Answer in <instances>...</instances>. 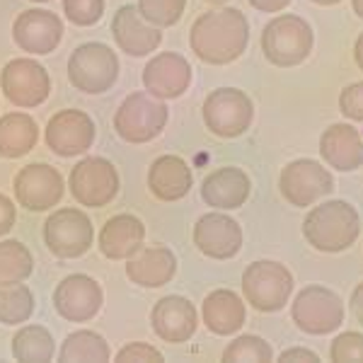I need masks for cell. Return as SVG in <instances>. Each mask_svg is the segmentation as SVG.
<instances>
[{"instance_id":"cell-43","label":"cell","mask_w":363,"mask_h":363,"mask_svg":"<svg viewBox=\"0 0 363 363\" xmlns=\"http://www.w3.org/2000/svg\"><path fill=\"white\" fill-rule=\"evenodd\" d=\"M351 8H354L356 17H361L363 20V0H351Z\"/></svg>"},{"instance_id":"cell-20","label":"cell","mask_w":363,"mask_h":363,"mask_svg":"<svg viewBox=\"0 0 363 363\" xmlns=\"http://www.w3.org/2000/svg\"><path fill=\"white\" fill-rule=\"evenodd\" d=\"M153 332L167 344H182L194 337L199 327V315L191 301L182 296H165L155 303L150 313Z\"/></svg>"},{"instance_id":"cell-15","label":"cell","mask_w":363,"mask_h":363,"mask_svg":"<svg viewBox=\"0 0 363 363\" xmlns=\"http://www.w3.org/2000/svg\"><path fill=\"white\" fill-rule=\"evenodd\" d=\"M102 286L87 274H70L56 286L54 308L68 322H90L102 310Z\"/></svg>"},{"instance_id":"cell-25","label":"cell","mask_w":363,"mask_h":363,"mask_svg":"<svg viewBox=\"0 0 363 363\" xmlns=\"http://www.w3.org/2000/svg\"><path fill=\"white\" fill-rule=\"evenodd\" d=\"M194 184L191 167L179 155H160L148 169V189L157 201H179Z\"/></svg>"},{"instance_id":"cell-12","label":"cell","mask_w":363,"mask_h":363,"mask_svg":"<svg viewBox=\"0 0 363 363\" xmlns=\"http://www.w3.org/2000/svg\"><path fill=\"white\" fill-rule=\"evenodd\" d=\"M0 90L15 107L32 109L46 102L51 92V78L34 58H13L0 73Z\"/></svg>"},{"instance_id":"cell-21","label":"cell","mask_w":363,"mask_h":363,"mask_svg":"<svg viewBox=\"0 0 363 363\" xmlns=\"http://www.w3.org/2000/svg\"><path fill=\"white\" fill-rule=\"evenodd\" d=\"M177 274V257L165 245L140 247L136 255L128 257L126 277L140 289H160L169 284Z\"/></svg>"},{"instance_id":"cell-33","label":"cell","mask_w":363,"mask_h":363,"mask_svg":"<svg viewBox=\"0 0 363 363\" xmlns=\"http://www.w3.org/2000/svg\"><path fill=\"white\" fill-rule=\"evenodd\" d=\"M186 0H138V13L155 27H172L184 15Z\"/></svg>"},{"instance_id":"cell-29","label":"cell","mask_w":363,"mask_h":363,"mask_svg":"<svg viewBox=\"0 0 363 363\" xmlns=\"http://www.w3.org/2000/svg\"><path fill=\"white\" fill-rule=\"evenodd\" d=\"M56 354L51 332L42 325H27L13 337V356L25 363H46Z\"/></svg>"},{"instance_id":"cell-32","label":"cell","mask_w":363,"mask_h":363,"mask_svg":"<svg viewBox=\"0 0 363 363\" xmlns=\"http://www.w3.org/2000/svg\"><path fill=\"white\" fill-rule=\"evenodd\" d=\"M274 359L272 347L257 335H245L230 342L223 351V363L233 361H255V363H269Z\"/></svg>"},{"instance_id":"cell-31","label":"cell","mask_w":363,"mask_h":363,"mask_svg":"<svg viewBox=\"0 0 363 363\" xmlns=\"http://www.w3.org/2000/svg\"><path fill=\"white\" fill-rule=\"evenodd\" d=\"M34 313V296L25 284L0 286V322L3 325H20Z\"/></svg>"},{"instance_id":"cell-39","label":"cell","mask_w":363,"mask_h":363,"mask_svg":"<svg viewBox=\"0 0 363 363\" xmlns=\"http://www.w3.org/2000/svg\"><path fill=\"white\" fill-rule=\"evenodd\" d=\"M281 363H291V361H308V363H320V356L310 349H286L284 354L279 356Z\"/></svg>"},{"instance_id":"cell-16","label":"cell","mask_w":363,"mask_h":363,"mask_svg":"<svg viewBox=\"0 0 363 363\" xmlns=\"http://www.w3.org/2000/svg\"><path fill=\"white\" fill-rule=\"evenodd\" d=\"M13 39L22 51L34 56H46L58 49L63 39V22L51 10H25L13 22Z\"/></svg>"},{"instance_id":"cell-7","label":"cell","mask_w":363,"mask_h":363,"mask_svg":"<svg viewBox=\"0 0 363 363\" xmlns=\"http://www.w3.org/2000/svg\"><path fill=\"white\" fill-rule=\"evenodd\" d=\"M203 124L218 138H238L255 121V104L238 87H218L203 99Z\"/></svg>"},{"instance_id":"cell-4","label":"cell","mask_w":363,"mask_h":363,"mask_svg":"<svg viewBox=\"0 0 363 363\" xmlns=\"http://www.w3.org/2000/svg\"><path fill=\"white\" fill-rule=\"evenodd\" d=\"M119 78V58L107 44H80L68 58V80L85 95H102L112 90Z\"/></svg>"},{"instance_id":"cell-17","label":"cell","mask_w":363,"mask_h":363,"mask_svg":"<svg viewBox=\"0 0 363 363\" xmlns=\"http://www.w3.org/2000/svg\"><path fill=\"white\" fill-rule=\"evenodd\" d=\"M143 85L157 99H177L191 85V66L182 54L162 51L143 68Z\"/></svg>"},{"instance_id":"cell-5","label":"cell","mask_w":363,"mask_h":363,"mask_svg":"<svg viewBox=\"0 0 363 363\" xmlns=\"http://www.w3.org/2000/svg\"><path fill=\"white\" fill-rule=\"evenodd\" d=\"M294 274L284 264L259 259L242 272V296L259 313H279L291 301Z\"/></svg>"},{"instance_id":"cell-8","label":"cell","mask_w":363,"mask_h":363,"mask_svg":"<svg viewBox=\"0 0 363 363\" xmlns=\"http://www.w3.org/2000/svg\"><path fill=\"white\" fill-rule=\"evenodd\" d=\"M68 186L80 206L104 208L119 194V172L107 157H83L70 169Z\"/></svg>"},{"instance_id":"cell-41","label":"cell","mask_w":363,"mask_h":363,"mask_svg":"<svg viewBox=\"0 0 363 363\" xmlns=\"http://www.w3.org/2000/svg\"><path fill=\"white\" fill-rule=\"evenodd\" d=\"M349 306H351V313H354L356 322H359V325L363 327V281H361V284L354 289V294H351Z\"/></svg>"},{"instance_id":"cell-14","label":"cell","mask_w":363,"mask_h":363,"mask_svg":"<svg viewBox=\"0 0 363 363\" xmlns=\"http://www.w3.org/2000/svg\"><path fill=\"white\" fill-rule=\"evenodd\" d=\"M44 140L56 155L75 157L95 143V121L80 109H63L49 119Z\"/></svg>"},{"instance_id":"cell-37","label":"cell","mask_w":363,"mask_h":363,"mask_svg":"<svg viewBox=\"0 0 363 363\" xmlns=\"http://www.w3.org/2000/svg\"><path fill=\"white\" fill-rule=\"evenodd\" d=\"M116 361H121V363H128V361L162 363V361H165V356H162L155 347H150V344L136 342V344H126L121 351H116Z\"/></svg>"},{"instance_id":"cell-18","label":"cell","mask_w":363,"mask_h":363,"mask_svg":"<svg viewBox=\"0 0 363 363\" xmlns=\"http://www.w3.org/2000/svg\"><path fill=\"white\" fill-rule=\"evenodd\" d=\"M112 37L116 46L128 56H148L160 46V27L150 25L138 13L136 5H121L112 17Z\"/></svg>"},{"instance_id":"cell-24","label":"cell","mask_w":363,"mask_h":363,"mask_svg":"<svg viewBox=\"0 0 363 363\" xmlns=\"http://www.w3.org/2000/svg\"><path fill=\"white\" fill-rule=\"evenodd\" d=\"M145 240V225L140 218L131 213L112 216L107 223L102 225L97 238V247L107 259H128L143 247Z\"/></svg>"},{"instance_id":"cell-28","label":"cell","mask_w":363,"mask_h":363,"mask_svg":"<svg viewBox=\"0 0 363 363\" xmlns=\"http://www.w3.org/2000/svg\"><path fill=\"white\" fill-rule=\"evenodd\" d=\"M58 359L63 363H104L112 359V349L102 335L92 330H78L61 344Z\"/></svg>"},{"instance_id":"cell-2","label":"cell","mask_w":363,"mask_h":363,"mask_svg":"<svg viewBox=\"0 0 363 363\" xmlns=\"http://www.w3.org/2000/svg\"><path fill=\"white\" fill-rule=\"evenodd\" d=\"M361 233V218L351 203L342 199H330V201L315 206L303 220V238L308 245L325 255H337V252L349 250L356 242Z\"/></svg>"},{"instance_id":"cell-3","label":"cell","mask_w":363,"mask_h":363,"mask_svg":"<svg viewBox=\"0 0 363 363\" xmlns=\"http://www.w3.org/2000/svg\"><path fill=\"white\" fill-rule=\"evenodd\" d=\"M315 46L313 27L298 15H277L262 32L264 58L277 68H294L308 61Z\"/></svg>"},{"instance_id":"cell-19","label":"cell","mask_w":363,"mask_h":363,"mask_svg":"<svg viewBox=\"0 0 363 363\" xmlns=\"http://www.w3.org/2000/svg\"><path fill=\"white\" fill-rule=\"evenodd\" d=\"M194 245L211 259H233L242 247V230L230 216L206 213L194 225Z\"/></svg>"},{"instance_id":"cell-23","label":"cell","mask_w":363,"mask_h":363,"mask_svg":"<svg viewBox=\"0 0 363 363\" xmlns=\"http://www.w3.org/2000/svg\"><path fill=\"white\" fill-rule=\"evenodd\" d=\"M320 155L339 172L363 167V138L351 124H332L320 136Z\"/></svg>"},{"instance_id":"cell-35","label":"cell","mask_w":363,"mask_h":363,"mask_svg":"<svg viewBox=\"0 0 363 363\" xmlns=\"http://www.w3.org/2000/svg\"><path fill=\"white\" fill-rule=\"evenodd\" d=\"M330 361L335 363H363V335L344 332L330 347Z\"/></svg>"},{"instance_id":"cell-45","label":"cell","mask_w":363,"mask_h":363,"mask_svg":"<svg viewBox=\"0 0 363 363\" xmlns=\"http://www.w3.org/2000/svg\"><path fill=\"white\" fill-rule=\"evenodd\" d=\"M206 3H211V5H223V3H228V0H206Z\"/></svg>"},{"instance_id":"cell-9","label":"cell","mask_w":363,"mask_h":363,"mask_svg":"<svg viewBox=\"0 0 363 363\" xmlns=\"http://www.w3.org/2000/svg\"><path fill=\"white\" fill-rule=\"evenodd\" d=\"M95 242V228L80 208H58L44 223V245L58 259H78Z\"/></svg>"},{"instance_id":"cell-26","label":"cell","mask_w":363,"mask_h":363,"mask_svg":"<svg viewBox=\"0 0 363 363\" xmlns=\"http://www.w3.org/2000/svg\"><path fill=\"white\" fill-rule=\"evenodd\" d=\"M201 315L208 332H213L218 337H230L245 325V303L233 291L218 289L206 296Z\"/></svg>"},{"instance_id":"cell-30","label":"cell","mask_w":363,"mask_h":363,"mask_svg":"<svg viewBox=\"0 0 363 363\" xmlns=\"http://www.w3.org/2000/svg\"><path fill=\"white\" fill-rule=\"evenodd\" d=\"M34 269L32 252L20 240H3L0 242V286L20 284Z\"/></svg>"},{"instance_id":"cell-22","label":"cell","mask_w":363,"mask_h":363,"mask_svg":"<svg viewBox=\"0 0 363 363\" xmlns=\"http://www.w3.org/2000/svg\"><path fill=\"white\" fill-rule=\"evenodd\" d=\"M252 194V182L240 167H218L203 179L201 199L213 208L235 211L247 203Z\"/></svg>"},{"instance_id":"cell-34","label":"cell","mask_w":363,"mask_h":363,"mask_svg":"<svg viewBox=\"0 0 363 363\" xmlns=\"http://www.w3.org/2000/svg\"><path fill=\"white\" fill-rule=\"evenodd\" d=\"M63 13L73 25L92 27L102 20L104 0H63Z\"/></svg>"},{"instance_id":"cell-40","label":"cell","mask_w":363,"mask_h":363,"mask_svg":"<svg viewBox=\"0 0 363 363\" xmlns=\"http://www.w3.org/2000/svg\"><path fill=\"white\" fill-rule=\"evenodd\" d=\"M255 10H259V13H281V10L289 8L294 0H247Z\"/></svg>"},{"instance_id":"cell-27","label":"cell","mask_w":363,"mask_h":363,"mask_svg":"<svg viewBox=\"0 0 363 363\" xmlns=\"http://www.w3.org/2000/svg\"><path fill=\"white\" fill-rule=\"evenodd\" d=\"M39 140V126L29 114L10 112L0 116V155L15 160L27 155Z\"/></svg>"},{"instance_id":"cell-36","label":"cell","mask_w":363,"mask_h":363,"mask_svg":"<svg viewBox=\"0 0 363 363\" xmlns=\"http://www.w3.org/2000/svg\"><path fill=\"white\" fill-rule=\"evenodd\" d=\"M339 109L349 121H363V83L344 87L339 95Z\"/></svg>"},{"instance_id":"cell-44","label":"cell","mask_w":363,"mask_h":363,"mask_svg":"<svg viewBox=\"0 0 363 363\" xmlns=\"http://www.w3.org/2000/svg\"><path fill=\"white\" fill-rule=\"evenodd\" d=\"M315 5H337V3H342V0H313Z\"/></svg>"},{"instance_id":"cell-10","label":"cell","mask_w":363,"mask_h":363,"mask_svg":"<svg viewBox=\"0 0 363 363\" xmlns=\"http://www.w3.org/2000/svg\"><path fill=\"white\" fill-rule=\"evenodd\" d=\"M291 318L296 327L306 335H330L342 327L344 322V303L335 291L325 286H308L296 296L291 306Z\"/></svg>"},{"instance_id":"cell-38","label":"cell","mask_w":363,"mask_h":363,"mask_svg":"<svg viewBox=\"0 0 363 363\" xmlns=\"http://www.w3.org/2000/svg\"><path fill=\"white\" fill-rule=\"evenodd\" d=\"M15 220H17V208H15V203L10 201V199L5 196V194H0V238L8 235V233L13 230Z\"/></svg>"},{"instance_id":"cell-46","label":"cell","mask_w":363,"mask_h":363,"mask_svg":"<svg viewBox=\"0 0 363 363\" xmlns=\"http://www.w3.org/2000/svg\"><path fill=\"white\" fill-rule=\"evenodd\" d=\"M32 3H49V0H32Z\"/></svg>"},{"instance_id":"cell-13","label":"cell","mask_w":363,"mask_h":363,"mask_svg":"<svg viewBox=\"0 0 363 363\" xmlns=\"http://www.w3.org/2000/svg\"><path fill=\"white\" fill-rule=\"evenodd\" d=\"M15 199L22 208L39 213V211H49L58 206L63 199L66 184L56 167L46 165V162H32V165L22 167L15 174L13 182Z\"/></svg>"},{"instance_id":"cell-42","label":"cell","mask_w":363,"mask_h":363,"mask_svg":"<svg viewBox=\"0 0 363 363\" xmlns=\"http://www.w3.org/2000/svg\"><path fill=\"white\" fill-rule=\"evenodd\" d=\"M354 61H356V66H359V70H363V32L359 34V39H356V44H354Z\"/></svg>"},{"instance_id":"cell-11","label":"cell","mask_w":363,"mask_h":363,"mask_svg":"<svg viewBox=\"0 0 363 363\" xmlns=\"http://www.w3.org/2000/svg\"><path fill=\"white\" fill-rule=\"evenodd\" d=\"M279 189L281 196L296 208H308L315 201L330 196L335 189V177L327 167H322L320 162L301 157V160L289 162L281 169L279 177Z\"/></svg>"},{"instance_id":"cell-6","label":"cell","mask_w":363,"mask_h":363,"mask_svg":"<svg viewBox=\"0 0 363 363\" xmlns=\"http://www.w3.org/2000/svg\"><path fill=\"white\" fill-rule=\"evenodd\" d=\"M169 109L162 99L150 92H133L128 95L114 114V131L126 143H148L160 136L167 124Z\"/></svg>"},{"instance_id":"cell-1","label":"cell","mask_w":363,"mask_h":363,"mask_svg":"<svg viewBox=\"0 0 363 363\" xmlns=\"http://www.w3.org/2000/svg\"><path fill=\"white\" fill-rule=\"evenodd\" d=\"M250 42V22L235 8H220L199 15L189 29V46L199 61L228 66L245 54Z\"/></svg>"}]
</instances>
